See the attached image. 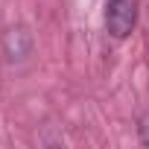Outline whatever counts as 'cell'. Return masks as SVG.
I'll return each instance as SVG.
<instances>
[{"mask_svg": "<svg viewBox=\"0 0 149 149\" xmlns=\"http://www.w3.org/2000/svg\"><path fill=\"white\" fill-rule=\"evenodd\" d=\"M137 21V0H105V29L114 38H126Z\"/></svg>", "mask_w": 149, "mask_h": 149, "instance_id": "6da1fadb", "label": "cell"}]
</instances>
